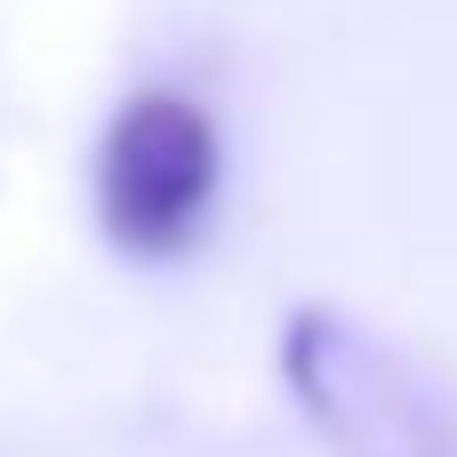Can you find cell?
Here are the masks:
<instances>
[{"mask_svg": "<svg viewBox=\"0 0 457 457\" xmlns=\"http://www.w3.org/2000/svg\"><path fill=\"white\" fill-rule=\"evenodd\" d=\"M281 378L337 457H457L450 402L353 313L297 305L281 329Z\"/></svg>", "mask_w": 457, "mask_h": 457, "instance_id": "cell-1", "label": "cell"}, {"mask_svg": "<svg viewBox=\"0 0 457 457\" xmlns=\"http://www.w3.org/2000/svg\"><path fill=\"white\" fill-rule=\"evenodd\" d=\"M217 120L177 96V88H145L112 112L104 145H96V217L112 233V249L129 257H185L217 209Z\"/></svg>", "mask_w": 457, "mask_h": 457, "instance_id": "cell-2", "label": "cell"}]
</instances>
